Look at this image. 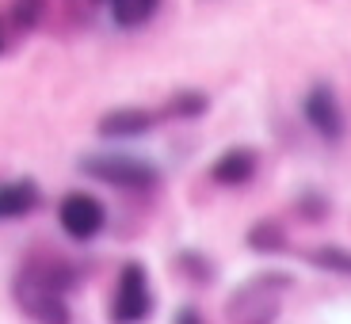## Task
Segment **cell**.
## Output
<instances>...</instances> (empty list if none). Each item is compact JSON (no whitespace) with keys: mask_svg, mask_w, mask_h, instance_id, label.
Returning <instances> with one entry per match:
<instances>
[{"mask_svg":"<svg viewBox=\"0 0 351 324\" xmlns=\"http://www.w3.org/2000/svg\"><path fill=\"white\" fill-rule=\"evenodd\" d=\"M77 168L92 179H99V184L119 187V191H153L160 184V168L145 157H134V153H114V149L84 153L77 160Z\"/></svg>","mask_w":351,"mask_h":324,"instance_id":"6da1fadb","label":"cell"},{"mask_svg":"<svg viewBox=\"0 0 351 324\" xmlns=\"http://www.w3.org/2000/svg\"><path fill=\"white\" fill-rule=\"evenodd\" d=\"M12 298L16 306L23 309V316H31L35 324H69L73 321V309H69V294L46 282L38 271H31L27 263H19L16 279H12Z\"/></svg>","mask_w":351,"mask_h":324,"instance_id":"7a4b0ae2","label":"cell"},{"mask_svg":"<svg viewBox=\"0 0 351 324\" xmlns=\"http://www.w3.org/2000/svg\"><path fill=\"white\" fill-rule=\"evenodd\" d=\"M153 309H157V298H153L149 271H145L138 260L123 263V271H119L114 290H111L107 321L111 324H145L153 316Z\"/></svg>","mask_w":351,"mask_h":324,"instance_id":"3957f363","label":"cell"},{"mask_svg":"<svg viewBox=\"0 0 351 324\" xmlns=\"http://www.w3.org/2000/svg\"><path fill=\"white\" fill-rule=\"evenodd\" d=\"M58 225L73 240H92L107 225V206L88 191H69L58 202Z\"/></svg>","mask_w":351,"mask_h":324,"instance_id":"277c9868","label":"cell"},{"mask_svg":"<svg viewBox=\"0 0 351 324\" xmlns=\"http://www.w3.org/2000/svg\"><path fill=\"white\" fill-rule=\"evenodd\" d=\"M302 119H306L309 130L321 141H328V145L343 141V134H348L343 107H340V99H336V92L328 84H313L306 92V99H302Z\"/></svg>","mask_w":351,"mask_h":324,"instance_id":"5b68a950","label":"cell"},{"mask_svg":"<svg viewBox=\"0 0 351 324\" xmlns=\"http://www.w3.org/2000/svg\"><path fill=\"white\" fill-rule=\"evenodd\" d=\"M157 123H160V111H145V107H114V111L99 114L96 134L107 138V141H134V138H145Z\"/></svg>","mask_w":351,"mask_h":324,"instance_id":"8992f818","label":"cell"},{"mask_svg":"<svg viewBox=\"0 0 351 324\" xmlns=\"http://www.w3.org/2000/svg\"><path fill=\"white\" fill-rule=\"evenodd\" d=\"M256 172H260V153L248 149V145H229L210 164V179L218 187H248Z\"/></svg>","mask_w":351,"mask_h":324,"instance_id":"52a82bcc","label":"cell"},{"mask_svg":"<svg viewBox=\"0 0 351 324\" xmlns=\"http://www.w3.org/2000/svg\"><path fill=\"white\" fill-rule=\"evenodd\" d=\"M43 206V191L35 179H8L0 184V221H19Z\"/></svg>","mask_w":351,"mask_h":324,"instance_id":"ba28073f","label":"cell"},{"mask_svg":"<svg viewBox=\"0 0 351 324\" xmlns=\"http://www.w3.org/2000/svg\"><path fill=\"white\" fill-rule=\"evenodd\" d=\"M248 248H252V252H260V256L287 252V229H282V221H275V218L256 221V225L248 229Z\"/></svg>","mask_w":351,"mask_h":324,"instance_id":"9c48e42d","label":"cell"},{"mask_svg":"<svg viewBox=\"0 0 351 324\" xmlns=\"http://www.w3.org/2000/svg\"><path fill=\"white\" fill-rule=\"evenodd\" d=\"M206 107H210V99L202 96V92L180 88V92L168 96V103L160 107V119H184V123H191V119H202V114H206Z\"/></svg>","mask_w":351,"mask_h":324,"instance_id":"30bf717a","label":"cell"},{"mask_svg":"<svg viewBox=\"0 0 351 324\" xmlns=\"http://www.w3.org/2000/svg\"><path fill=\"white\" fill-rule=\"evenodd\" d=\"M107 8H111V19L119 27H141V23H149L153 16H157L160 8V0H107Z\"/></svg>","mask_w":351,"mask_h":324,"instance_id":"8fae6325","label":"cell"},{"mask_svg":"<svg viewBox=\"0 0 351 324\" xmlns=\"http://www.w3.org/2000/svg\"><path fill=\"white\" fill-rule=\"evenodd\" d=\"M176 267H180V275H184V279H191L195 286H210V282L218 279V267H214V260H210V256L191 252V248L176 256Z\"/></svg>","mask_w":351,"mask_h":324,"instance_id":"7c38bea8","label":"cell"},{"mask_svg":"<svg viewBox=\"0 0 351 324\" xmlns=\"http://www.w3.org/2000/svg\"><path fill=\"white\" fill-rule=\"evenodd\" d=\"M309 260H313L317 267H325V271H332V275H343V279H351V252H348V248H336V245H317L313 252H309Z\"/></svg>","mask_w":351,"mask_h":324,"instance_id":"4fadbf2b","label":"cell"},{"mask_svg":"<svg viewBox=\"0 0 351 324\" xmlns=\"http://www.w3.org/2000/svg\"><path fill=\"white\" fill-rule=\"evenodd\" d=\"M43 12H46V0H16L12 4V23H16V31H35Z\"/></svg>","mask_w":351,"mask_h":324,"instance_id":"5bb4252c","label":"cell"},{"mask_svg":"<svg viewBox=\"0 0 351 324\" xmlns=\"http://www.w3.org/2000/svg\"><path fill=\"white\" fill-rule=\"evenodd\" d=\"M294 210H298L306 221H325L328 218V199L317 195V191H302L298 199H294Z\"/></svg>","mask_w":351,"mask_h":324,"instance_id":"9a60e30c","label":"cell"},{"mask_svg":"<svg viewBox=\"0 0 351 324\" xmlns=\"http://www.w3.org/2000/svg\"><path fill=\"white\" fill-rule=\"evenodd\" d=\"M172 324H206V321H202V313L195 306H180L172 316Z\"/></svg>","mask_w":351,"mask_h":324,"instance_id":"2e32d148","label":"cell"},{"mask_svg":"<svg viewBox=\"0 0 351 324\" xmlns=\"http://www.w3.org/2000/svg\"><path fill=\"white\" fill-rule=\"evenodd\" d=\"M0 53H4V31H0Z\"/></svg>","mask_w":351,"mask_h":324,"instance_id":"e0dca14e","label":"cell"},{"mask_svg":"<svg viewBox=\"0 0 351 324\" xmlns=\"http://www.w3.org/2000/svg\"><path fill=\"white\" fill-rule=\"evenodd\" d=\"M88 4H99V0H88ZM104 4H107V0H104Z\"/></svg>","mask_w":351,"mask_h":324,"instance_id":"ac0fdd59","label":"cell"}]
</instances>
